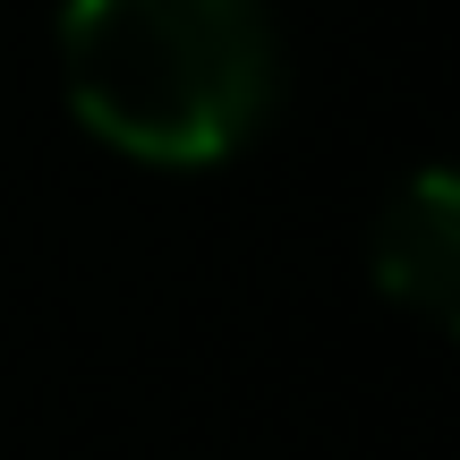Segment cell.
Wrapping results in <instances>:
<instances>
[{
    "label": "cell",
    "instance_id": "7a4b0ae2",
    "mask_svg": "<svg viewBox=\"0 0 460 460\" xmlns=\"http://www.w3.org/2000/svg\"><path fill=\"white\" fill-rule=\"evenodd\" d=\"M367 273L401 315H418L435 332L460 315V188L444 163L410 171L384 197L376 230H367Z\"/></svg>",
    "mask_w": 460,
    "mask_h": 460
},
{
    "label": "cell",
    "instance_id": "6da1fadb",
    "mask_svg": "<svg viewBox=\"0 0 460 460\" xmlns=\"http://www.w3.org/2000/svg\"><path fill=\"white\" fill-rule=\"evenodd\" d=\"M60 85L85 137L154 171H205L273 111L264 0H68Z\"/></svg>",
    "mask_w": 460,
    "mask_h": 460
}]
</instances>
